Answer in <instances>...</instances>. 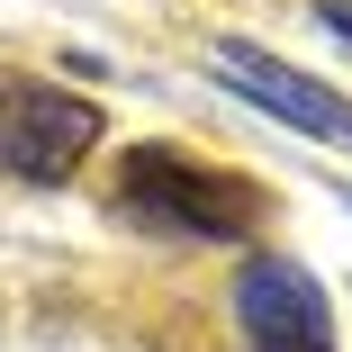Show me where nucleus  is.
Listing matches in <instances>:
<instances>
[{
	"label": "nucleus",
	"mask_w": 352,
	"mask_h": 352,
	"mask_svg": "<svg viewBox=\"0 0 352 352\" xmlns=\"http://www.w3.org/2000/svg\"><path fill=\"white\" fill-rule=\"evenodd\" d=\"M109 217L135 235H181V244H244L271 217V190L235 163H199L172 135H145V145H118L109 172Z\"/></svg>",
	"instance_id": "f257e3e1"
},
{
	"label": "nucleus",
	"mask_w": 352,
	"mask_h": 352,
	"mask_svg": "<svg viewBox=\"0 0 352 352\" xmlns=\"http://www.w3.org/2000/svg\"><path fill=\"white\" fill-rule=\"evenodd\" d=\"M100 135H109L100 100L0 63V181H19V190H63V181L91 163Z\"/></svg>",
	"instance_id": "f03ea898"
},
{
	"label": "nucleus",
	"mask_w": 352,
	"mask_h": 352,
	"mask_svg": "<svg viewBox=\"0 0 352 352\" xmlns=\"http://www.w3.org/2000/svg\"><path fill=\"white\" fill-rule=\"evenodd\" d=\"M235 325L253 352H343L334 343V298L298 253H244L235 271Z\"/></svg>",
	"instance_id": "7ed1b4c3"
},
{
	"label": "nucleus",
	"mask_w": 352,
	"mask_h": 352,
	"mask_svg": "<svg viewBox=\"0 0 352 352\" xmlns=\"http://www.w3.org/2000/svg\"><path fill=\"white\" fill-rule=\"evenodd\" d=\"M208 54H217V82H226L235 100L271 109L280 126H307V135H325V145H352V100H343V91H325L316 73H298V63L262 54L253 36H217Z\"/></svg>",
	"instance_id": "20e7f679"
},
{
	"label": "nucleus",
	"mask_w": 352,
	"mask_h": 352,
	"mask_svg": "<svg viewBox=\"0 0 352 352\" xmlns=\"http://www.w3.org/2000/svg\"><path fill=\"white\" fill-rule=\"evenodd\" d=\"M316 19H325V36H343V45H352V0H316Z\"/></svg>",
	"instance_id": "39448f33"
}]
</instances>
